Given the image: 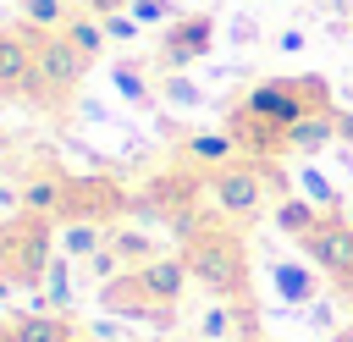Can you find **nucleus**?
I'll return each mask as SVG.
<instances>
[{
	"mask_svg": "<svg viewBox=\"0 0 353 342\" xmlns=\"http://www.w3.org/2000/svg\"><path fill=\"white\" fill-rule=\"evenodd\" d=\"M325 105H331L325 77H259L237 94V105L226 116V132L237 143H248L254 154H276L287 143V127L325 110Z\"/></svg>",
	"mask_w": 353,
	"mask_h": 342,
	"instance_id": "obj_1",
	"label": "nucleus"
},
{
	"mask_svg": "<svg viewBox=\"0 0 353 342\" xmlns=\"http://www.w3.org/2000/svg\"><path fill=\"white\" fill-rule=\"evenodd\" d=\"M182 259H188V270H193V281L210 292V298H248V248H243V237L232 232V226H221V221H199L188 237H182Z\"/></svg>",
	"mask_w": 353,
	"mask_h": 342,
	"instance_id": "obj_2",
	"label": "nucleus"
},
{
	"mask_svg": "<svg viewBox=\"0 0 353 342\" xmlns=\"http://www.w3.org/2000/svg\"><path fill=\"white\" fill-rule=\"evenodd\" d=\"M270 182H276V171L265 160H232V165H221V171L204 177V193H210V210L215 215L254 221L265 210V199H270Z\"/></svg>",
	"mask_w": 353,
	"mask_h": 342,
	"instance_id": "obj_3",
	"label": "nucleus"
},
{
	"mask_svg": "<svg viewBox=\"0 0 353 342\" xmlns=\"http://www.w3.org/2000/svg\"><path fill=\"white\" fill-rule=\"evenodd\" d=\"M88 55L66 39V33H39V55H33V83H28V99H72L88 77Z\"/></svg>",
	"mask_w": 353,
	"mask_h": 342,
	"instance_id": "obj_4",
	"label": "nucleus"
},
{
	"mask_svg": "<svg viewBox=\"0 0 353 342\" xmlns=\"http://www.w3.org/2000/svg\"><path fill=\"white\" fill-rule=\"evenodd\" d=\"M303 254H309V265H314L320 276L336 281L342 298H353V226H347L342 210L320 215V226L303 237Z\"/></svg>",
	"mask_w": 353,
	"mask_h": 342,
	"instance_id": "obj_5",
	"label": "nucleus"
},
{
	"mask_svg": "<svg viewBox=\"0 0 353 342\" xmlns=\"http://www.w3.org/2000/svg\"><path fill=\"white\" fill-rule=\"evenodd\" d=\"M17 226V259H11V276H17V287H39L44 281V270H50V259L61 254V226L55 221H44V215H17L11 221Z\"/></svg>",
	"mask_w": 353,
	"mask_h": 342,
	"instance_id": "obj_6",
	"label": "nucleus"
},
{
	"mask_svg": "<svg viewBox=\"0 0 353 342\" xmlns=\"http://www.w3.org/2000/svg\"><path fill=\"white\" fill-rule=\"evenodd\" d=\"M210 50H215V17H204V11L176 17V22L165 28V39H160V55H165V66H171V72H182V66L204 61Z\"/></svg>",
	"mask_w": 353,
	"mask_h": 342,
	"instance_id": "obj_7",
	"label": "nucleus"
},
{
	"mask_svg": "<svg viewBox=\"0 0 353 342\" xmlns=\"http://www.w3.org/2000/svg\"><path fill=\"white\" fill-rule=\"evenodd\" d=\"M132 276L143 281V292H149L160 309H182V298H188V287H193V270H188L182 254H154V259L138 265Z\"/></svg>",
	"mask_w": 353,
	"mask_h": 342,
	"instance_id": "obj_8",
	"label": "nucleus"
},
{
	"mask_svg": "<svg viewBox=\"0 0 353 342\" xmlns=\"http://www.w3.org/2000/svg\"><path fill=\"white\" fill-rule=\"evenodd\" d=\"M33 55H39V33L33 28H0V94H28Z\"/></svg>",
	"mask_w": 353,
	"mask_h": 342,
	"instance_id": "obj_9",
	"label": "nucleus"
},
{
	"mask_svg": "<svg viewBox=\"0 0 353 342\" xmlns=\"http://www.w3.org/2000/svg\"><path fill=\"white\" fill-rule=\"evenodd\" d=\"M182 160L210 177V171H221V165L237 160V138H232L226 127H215V132H188V138H182Z\"/></svg>",
	"mask_w": 353,
	"mask_h": 342,
	"instance_id": "obj_10",
	"label": "nucleus"
},
{
	"mask_svg": "<svg viewBox=\"0 0 353 342\" xmlns=\"http://www.w3.org/2000/svg\"><path fill=\"white\" fill-rule=\"evenodd\" d=\"M11 342H77V325L61 309H28L11 320Z\"/></svg>",
	"mask_w": 353,
	"mask_h": 342,
	"instance_id": "obj_11",
	"label": "nucleus"
},
{
	"mask_svg": "<svg viewBox=\"0 0 353 342\" xmlns=\"http://www.w3.org/2000/svg\"><path fill=\"white\" fill-rule=\"evenodd\" d=\"M72 210V182L66 177H33L22 188V215H44V221H66Z\"/></svg>",
	"mask_w": 353,
	"mask_h": 342,
	"instance_id": "obj_12",
	"label": "nucleus"
},
{
	"mask_svg": "<svg viewBox=\"0 0 353 342\" xmlns=\"http://www.w3.org/2000/svg\"><path fill=\"white\" fill-rule=\"evenodd\" d=\"M331 143H342V138H336V105H325V110H314V116L292 121L281 149H298V154H320V149H331Z\"/></svg>",
	"mask_w": 353,
	"mask_h": 342,
	"instance_id": "obj_13",
	"label": "nucleus"
},
{
	"mask_svg": "<svg viewBox=\"0 0 353 342\" xmlns=\"http://www.w3.org/2000/svg\"><path fill=\"white\" fill-rule=\"evenodd\" d=\"M320 215H325V210H320V204H309L303 193H281V199H276V210H270L276 232H281V237H292V243H303V237L320 226Z\"/></svg>",
	"mask_w": 353,
	"mask_h": 342,
	"instance_id": "obj_14",
	"label": "nucleus"
},
{
	"mask_svg": "<svg viewBox=\"0 0 353 342\" xmlns=\"http://www.w3.org/2000/svg\"><path fill=\"white\" fill-rule=\"evenodd\" d=\"M55 237H61V254L83 265V259H94V254L105 248L110 226H105V221H61V232H55Z\"/></svg>",
	"mask_w": 353,
	"mask_h": 342,
	"instance_id": "obj_15",
	"label": "nucleus"
},
{
	"mask_svg": "<svg viewBox=\"0 0 353 342\" xmlns=\"http://www.w3.org/2000/svg\"><path fill=\"white\" fill-rule=\"evenodd\" d=\"M276 292H281V303H298V309H309V303L320 298V281H314V265H298V259H287V265H276Z\"/></svg>",
	"mask_w": 353,
	"mask_h": 342,
	"instance_id": "obj_16",
	"label": "nucleus"
},
{
	"mask_svg": "<svg viewBox=\"0 0 353 342\" xmlns=\"http://www.w3.org/2000/svg\"><path fill=\"white\" fill-rule=\"evenodd\" d=\"M110 248L121 254L127 270H138V265H149V259L160 254V243H154L149 232H138V226H110Z\"/></svg>",
	"mask_w": 353,
	"mask_h": 342,
	"instance_id": "obj_17",
	"label": "nucleus"
},
{
	"mask_svg": "<svg viewBox=\"0 0 353 342\" xmlns=\"http://www.w3.org/2000/svg\"><path fill=\"white\" fill-rule=\"evenodd\" d=\"M17 11H22V28H33V33H61L72 22L66 0H17Z\"/></svg>",
	"mask_w": 353,
	"mask_h": 342,
	"instance_id": "obj_18",
	"label": "nucleus"
},
{
	"mask_svg": "<svg viewBox=\"0 0 353 342\" xmlns=\"http://www.w3.org/2000/svg\"><path fill=\"white\" fill-rule=\"evenodd\" d=\"M61 33H66V39H72V44H77L88 61H99V55H105V44H110L105 22H99V17H88V11H72V22H66Z\"/></svg>",
	"mask_w": 353,
	"mask_h": 342,
	"instance_id": "obj_19",
	"label": "nucleus"
},
{
	"mask_svg": "<svg viewBox=\"0 0 353 342\" xmlns=\"http://www.w3.org/2000/svg\"><path fill=\"white\" fill-rule=\"evenodd\" d=\"M110 83H116V94H121L127 105H154V88H149V77H143L138 66H127V61H116V66H110Z\"/></svg>",
	"mask_w": 353,
	"mask_h": 342,
	"instance_id": "obj_20",
	"label": "nucleus"
},
{
	"mask_svg": "<svg viewBox=\"0 0 353 342\" xmlns=\"http://www.w3.org/2000/svg\"><path fill=\"white\" fill-rule=\"evenodd\" d=\"M298 193H303L309 204H320L325 215H331V210H342V193H336V188H331V182H325L320 171H309V165L298 171Z\"/></svg>",
	"mask_w": 353,
	"mask_h": 342,
	"instance_id": "obj_21",
	"label": "nucleus"
},
{
	"mask_svg": "<svg viewBox=\"0 0 353 342\" xmlns=\"http://www.w3.org/2000/svg\"><path fill=\"white\" fill-rule=\"evenodd\" d=\"M160 99H165V105H176V110H199V105H204V88H199L193 77L171 72V77H165V88H160Z\"/></svg>",
	"mask_w": 353,
	"mask_h": 342,
	"instance_id": "obj_22",
	"label": "nucleus"
},
{
	"mask_svg": "<svg viewBox=\"0 0 353 342\" xmlns=\"http://www.w3.org/2000/svg\"><path fill=\"white\" fill-rule=\"evenodd\" d=\"M132 17H138V28H171L176 22V6L171 0H138V6H127Z\"/></svg>",
	"mask_w": 353,
	"mask_h": 342,
	"instance_id": "obj_23",
	"label": "nucleus"
},
{
	"mask_svg": "<svg viewBox=\"0 0 353 342\" xmlns=\"http://www.w3.org/2000/svg\"><path fill=\"white\" fill-rule=\"evenodd\" d=\"M99 22H105V33H110V39H116V44H132V39H138V33H143V28H138V17H132V11H116V17H99Z\"/></svg>",
	"mask_w": 353,
	"mask_h": 342,
	"instance_id": "obj_24",
	"label": "nucleus"
},
{
	"mask_svg": "<svg viewBox=\"0 0 353 342\" xmlns=\"http://www.w3.org/2000/svg\"><path fill=\"white\" fill-rule=\"evenodd\" d=\"M17 259V226H0V270H11Z\"/></svg>",
	"mask_w": 353,
	"mask_h": 342,
	"instance_id": "obj_25",
	"label": "nucleus"
},
{
	"mask_svg": "<svg viewBox=\"0 0 353 342\" xmlns=\"http://www.w3.org/2000/svg\"><path fill=\"white\" fill-rule=\"evenodd\" d=\"M83 11L88 17H116V11H127V0H83Z\"/></svg>",
	"mask_w": 353,
	"mask_h": 342,
	"instance_id": "obj_26",
	"label": "nucleus"
},
{
	"mask_svg": "<svg viewBox=\"0 0 353 342\" xmlns=\"http://www.w3.org/2000/svg\"><path fill=\"white\" fill-rule=\"evenodd\" d=\"M276 50H281V55H298V50H303V28H287V33L276 39Z\"/></svg>",
	"mask_w": 353,
	"mask_h": 342,
	"instance_id": "obj_27",
	"label": "nucleus"
},
{
	"mask_svg": "<svg viewBox=\"0 0 353 342\" xmlns=\"http://www.w3.org/2000/svg\"><path fill=\"white\" fill-rule=\"evenodd\" d=\"M309 320L325 331V325H331V298H314V303H309Z\"/></svg>",
	"mask_w": 353,
	"mask_h": 342,
	"instance_id": "obj_28",
	"label": "nucleus"
},
{
	"mask_svg": "<svg viewBox=\"0 0 353 342\" xmlns=\"http://www.w3.org/2000/svg\"><path fill=\"white\" fill-rule=\"evenodd\" d=\"M336 138L353 143V110H336Z\"/></svg>",
	"mask_w": 353,
	"mask_h": 342,
	"instance_id": "obj_29",
	"label": "nucleus"
},
{
	"mask_svg": "<svg viewBox=\"0 0 353 342\" xmlns=\"http://www.w3.org/2000/svg\"><path fill=\"white\" fill-rule=\"evenodd\" d=\"M232 39H237V44H248V39H254V22H248V17H237V22H232Z\"/></svg>",
	"mask_w": 353,
	"mask_h": 342,
	"instance_id": "obj_30",
	"label": "nucleus"
},
{
	"mask_svg": "<svg viewBox=\"0 0 353 342\" xmlns=\"http://www.w3.org/2000/svg\"><path fill=\"white\" fill-rule=\"evenodd\" d=\"M11 292H17V276H11V270H0V303H6Z\"/></svg>",
	"mask_w": 353,
	"mask_h": 342,
	"instance_id": "obj_31",
	"label": "nucleus"
},
{
	"mask_svg": "<svg viewBox=\"0 0 353 342\" xmlns=\"http://www.w3.org/2000/svg\"><path fill=\"white\" fill-rule=\"evenodd\" d=\"M331 342H353V325H342V331H336V336H331Z\"/></svg>",
	"mask_w": 353,
	"mask_h": 342,
	"instance_id": "obj_32",
	"label": "nucleus"
},
{
	"mask_svg": "<svg viewBox=\"0 0 353 342\" xmlns=\"http://www.w3.org/2000/svg\"><path fill=\"white\" fill-rule=\"evenodd\" d=\"M342 215H347V226H353V199H342Z\"/></svg>",
	"mask_w": 353,
	"mask_h": 342,
	"instance_id": "obj_33",
	"label": "nucleus"
},
{
	"mask_svg": "<svg viewBox=\"0 0 353 342\" xmlns=\"http://www.w3.org/2000/svg\"><path fill=\"white\" fill-rule=\"evenodd\" d=\"M0 154H6V138H0Z\"/></svg>",
	"mask_w": 353,
	"mask_h": 342,
	"instance_id": "obj_34",
	"label": "nucleus"
},
{
	"mask_svg": "<svg viewBox=\"0 0 353 342\" xmlns=\"http://www.w3.org/2000/svg\"><path fill=\"white\" fill-rule=\"evenodd\" d=\"M127 6H138V0H127Z\"/></svg>",
	"mask_w": 353,
	"mask_h": 342,
	"instance_id": "obj_35",
	"label": "nucleus"
},
{
	"mask_svg": "<svg viewBox=\"0 0 353 342\" xmlns=\"http://www.w3.org/2000/svg\"><path fill=\"white\" fill-rule=\"evenodd\" d=\"M199 342H210V336H199Z\"/></svg>",
	"mask_w": 353,
	"mask_h": 342,
	"instance_id": "obj_36",
	"label": "nucleus"
},
{
	"mask_svg": "<svg viewBox=\"0 0 353 342\" xmlns=\"http://www.w3.org/2000/svg\"><path fill=\"white\" fill-rule=\"evenodd\" d=\"M77 342H83V336H77Z\"/></svg>",
	"mask_w": 353,
	"mask_h": 342,
	"instance_id": "obj_37",
	"label": "nucleus"
},
{
	"mask_svg": "<svg viewBox=\"0 0 353 342\" xmlns=\"http://www.w3.org/2000/svg\"><path fill=\"white\" fill-rule=\"evenodd\" d=\"M254 342H259V336H254Z\"/></svg>",
	"mask_w": 353,
	"mask_h": 342,
	"instance_id": "obj_38",
	"label": "nucleus"
}]
</instances>
